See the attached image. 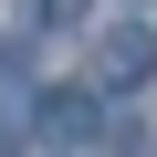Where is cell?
<instances>
[{"mask_svg":"<svg viewBox=\"0 0 157 157\" xmlns=\"http://www.w3.org/2000/svg\"><path fill=\"white\" fill-rule=\"evenodd\" d=\"M94 84H105V94H136V84H157V32H147V21H115V32L94 42Z\"/></svg>","mask_w":157,"mask_h":157,"instance_id":"1","label":"cell"},{"mask_svg":"<svg viewBox=\"0 0 157 157\" xmlns=\"http://www.w3.org/2000/svg\"><path fill=\"white\" fill-rule=\"evenodd\" d=\"M42 136H94V94H42Z\"/></svg>","mask_w":157,"mask_h":157,"instance_id":"2","label":"cell"}]
</instances>
